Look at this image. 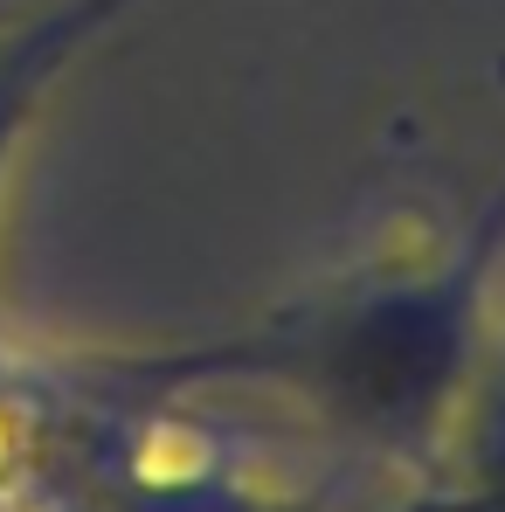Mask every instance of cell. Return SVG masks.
Instances as JSON below:
<instances>
[{
    "label": "cell",
    "instance_id": "6",
    "mask_svg": "<svg viewBox=\"0 0 505 512\" xmlns=\"http://www.w3.org/2000/svg\"><path fill=\"white\" fill-rule=\"evenodd\" d=\"M485 201H499V208H505V180H499V187H492V194H485Z\"/></svg>",
    "mask_w": 505,
    "mask_h": 512
},
{
    "label": "cell",
    "instance_id": "1",
    "mask_svg": "<svg viewBox=\"0 0 505 512\" xmlns=\"http://www.w3.org/2000/svg\"><path fill=\"white\" fill-rule=\"evenodd\" d=\"M505 208H478L450 243L353 263L312 291L263 305L243 326L153 346H97L104 367L160 402L270 395L339 450L422 478L464 388L492 353V277Z\"/></svg>",
    "mask_w": 505,
    "mask_h": 512
},
{
    "label": "cell",
    "instance_id": "3",
    "mask_svg": "<svg viewBox=\"0 0 505 512\" xmlns=\"http://www.w3.org/2000/svg\"><path fill=\"white\" fill-rule=\"evenodd\" d=\"M118 402L125 388L97 346H35L0 319V512H63Z\"/></svg>",
    "mask_w": 505,
    "mask_h": 512
},
{
    "label": "cell",
    "instance_id": "2",
    "mask_svg": "<svg viewBox=\"0 0 505 512\" xmlns=\"http://www.w3.org/2000/svg\"><path fill=\"white\" fill-rule=\"evenodd\" d=\"M104 360V353H97ZM118 381V374H111ZM125 388V381H118ZM63 512H326L312 492L277 485L236 443L194 416V402H160L125 388L90 471Z\"/></svg>",
    "mask_w": 505,
    "mask_h": 512
},
{
    "label": "cell",
    "instance_id": "5",
    "mask_svg": "<svg viewBox=\"0 0 505 512\" xmlns=\"http://www.w3.org/2000/svg\"><path fill=\"white\" fill-rule=\"evenodd\" d=\"M388 512H505V333L464 388L436 457Z\"/></svg>",
    "mask_w": 505,
    "mask_h": 512
},
{
    "label": "cell",
    "instance_id": "4",
    "mask_svg": "<svg viewBox=\"0 0 505 512\" xmlns=\"http://www.w3.org/2000/svg\"><path fill=\"white\" fill-rule=\"evenodd\" d=\"M139 7H153V0H56L28 21L0 28V208H7V180H14V160L28 146L42 104Z\"/></svg>",
    "mask_w": 505,
    "mask_h": 512
}]
</instances>
